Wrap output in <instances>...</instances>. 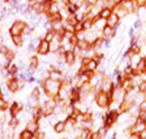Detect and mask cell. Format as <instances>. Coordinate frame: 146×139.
I'll return each mask as SVG.
<instances>
[{
	"instance_id": "obj_1",
	"label": "cell",
	"mask_w": 146,
	"mask_h": 139,
	"mask_svg": "<svg viewBox=\"0 0 146 139\" xmlns=\"http://www.w3.org/2000/svg\"><path fill=\"white\" fill-rule=\"evenodd\" d=\"M43 88V92L48 97H54L59 94V90L61 87V81H56V79H52V78H46L44 81L40 83Z\"/></svg>"
},
{
	"instance_id": "obj_2",
	"label": "cell",
	"mask_w": 146,
	"mask_h": 139,
	"mask_svg": "<svg viewBox=\"0 0 146 139\" xmlns=\"http://www.w3.org/2000/svg\"><path fill=\"white\" fill-rule=\"evenodd\" d=\"M94 101L95 105H98L100 109H108L110 103H111V96H110L108 91L104 90H97L94 94Z\"/></svg>"
},
{
	"instance_id": "obj_3",
	"label": "cell",
	"mask_w": 146,
	"mask_h": 139,
	"mask_svg": "<svg viewBox=\"0 0 146 139\" xmlns=\"http://www.w3.org/2000/svg\"><path fill=\"white\" fill-rule=\"evenodd\" d=\"M26 22L22 21V20H16L11 27H9V35H18V34H22L24 27L26 26Z\"/></svg>"
},
{
	"instance_id": "obj_4",
	"label": "cell",
	"mask_w": 146,
	"mask_h": 139,
	"mask_svg": "<svg viewBox=\"0 0 146 139\" xmlns=\"http://www.w3.org/2000/svg\"><path fill=\"white\" fill-rule=\"evenodd\" d=\"M5 86H7V90L11 92V94H16L18 90H20V86H18V82L16 77H12L5 81Z\"/></svg>"
},
{
	"instance_id": "obj_5",
	"label": "cell",
	"mask_w": 146,
	"mask_h": 139,
	"mask_svg": "<svg viewBox=\"0 0 146 139\" xmlns=\"http://www.w3.org/2000/svg\"><path fill=\"white\" fill-rule=\"evenodd\" d=\"M22 109H24V105L21 103H18V101H12L11 105L8 108V113L11 116H20L22 112Z\"/></svg>"
},
{
	"instance_id": "obj_6",
	"label": "cell",
	"mask_w": 146,
	"mask_h": 139,
	"mask_svg": "<svg viewBox=\"0 0 146 139\" xmlns=\"http://www.w3.org/2000/svg\"><path fill=\"white\" fill-rule=\"evenodd\" d=\"M36 53L40 55V56H47L50 53V42H47V40H44L42 38L38 48H36Z\"/></svg>"
},
{
	"instance_id": "obj_7",
	"label": "cell",
	"mask_w": 146,
	"mask_h": 139,
	"mask_svg": "<svg viewBox=\"0 0 146 139\" xmlns=\"http://www.w3.org/2000/svg\"><path fill=\"white\" fill-rule=\"evenodd\" d=\"M100 34H102V36H103L104 39H112L113 36L116 35V29H115V27H112V26L106 25V26L102 29Z\"/></svg>"
},
{
	"instance_id": "obj_8",
	"label": "cell",
	"mask_w": 146,
	"mask_h": 139,
	"mask_svg": "<svg viewBox=\"0 0 146 139\" xmlns=\"http://www.w3.org/2000/svg\"><path fill=\"white\" fill-rule=\"evenodd\" d=\"M25 129H26V130H29L31 134H35L36 131L40 129L39 122L35 121V120H33V118H30V120H27L26 124H25Z\"/></svg>"
},
{
	"instance_id": "obj_9",
	"label": "cell",
	"mask_w": 146,
	"mask_h": 139,
	"mask_svg": "<svg viewBox=\"0 0 146 139\" xmlns=\"http://www.w3.org/2000/svg\"><path fill=\"white\" fill-rule=\"evenodd\" d=\"M64 60H65V64H68L69 67H72L74 63H77V55L74 53L73 49H68L64 55Z\"/></svg>"
},
{
	"instance_id": "obj_10",
	"label": "cell",
	"mask_w": 146,
	"mask_h": 139,
	"mask_svg": "<svg viewBox=\"0 0 146 139\" xmlns=\"http://www.w3.org/2000/svg\"><path fill=\"white\" fill-rule=\"evenodd\" d=\"M106 21H107V25H108V26L115 27L116 30H117V27L120 26V17H119L115 12H112V14L110 16Z\"/></svg>"
},
{
	"instance_id": "obj_11",
	"label": "cell",
	"mask_w": 146,
	"mask_h": 139,
	"mask_svg": "<svg viewBox=\"0 0 146 139\" xmlns=\"http://www.w3.org/2000/svg\"><path fill=\"white\" fill-rule=\"evenodd\" d=\"M54 131L56 134H64L67 130V124H65V120H59L56 124L54 125Z\"/></svg>"
},
{
	"instance_id": "obj_12",
	"label": "cell",
	"mask_w": 146,
	"mask_h": 139,
	"mask_svg": "<svg viewBox=\"0 0 146 139\" xmlns=\"http://www.w3.org/2000/svg\"><path fill=\"white\" fill-rule=\"evenodd\" d=\"M29 63H27V65H29V68L33 70H36L38 68H39L40 65V61H39V57L36 56V55H31L30 57H29Z\"/></svg>"
},
{
	"instance_id": "obj_13",
	"label": "cell",
	"mask_w": 146,
	"mask_h": 139,
	"mask_svg": "<svg viewBox=\"0 0 146 139\" xmlns=\"http://www.w3.org/2000/svg\"><path fill=\"white\" fill-rule=\"evenodd\" d=\"M11 39H12V43L17 47V48H21L24 45V35L22 34H18V35H11Z\"/></svg>"
},
{
	"instance_id": "obj_14",
	"label": "cell",
	"mask_w": 146,
	"mask_h": 139,
	"mask_svg": "<svg viewBox=\"0 0 146 139\" xmlns=\"http://www.w3.org/2000/svg\"><path fill=\"white\" fill-rule=\"evenodd\" d=\"M59 12H60V4H59L56 0H54L46 14H54V13H59Z\"/></svg>"
},
{
	"instance_id": "obj_15",
	"label": "cell",
	"mask_w": 146,
	"mask_h": 139,
	"mask_svg": "<svg viewBox=\"0 0 146 139\" xmlns=\"http://www.w3.org/2000/svg\"><path fill=\"white\" fill-rule=\"evenodd\" d=\"M16 59V52L13 51V49L9 48V51L7 52L5 55H4V60H5V65H8V64L13 63Z\"/></svg>"
},
{
	"instance_id": "obj_16",
	"label": "cell",
	"mask_w": 146,
	"mask_h": 139,
	"mask_svg": "<svg viewBox=\"0 0 146 139\" xmlns=\"http://www.w3.org/2000/svg\"><path fill=\"white\" fill-rule=\"evenodd\" d=\"M47 20H48V21H51L52 24H54V22L63 21L64 17H63V14L59 12V13H54V14H47Z\"/></svg>"
},
{
	"instance_id": "obj_17",
	"label": "cell",
	"mask_w": 146,
	"mask_h": 139,
	"mask_svg": "<svg viewBox=\"0 0 146 139\" xmlns=\"http://www.w3.org/2000/svg\"><path fill=\"white\" fill-rule=\"evenodd\" d=\"M39 42H40V38H36V36L31 38L30 42H29V51H36L38 45H39Z\"/></svg>"
},
{
	"instance_id": "obj_18",
	"label": "cell",
	"mask_w": 146,
	"mask_h": 139,
	"mask_svg": "<svg viewBox=\"0 0 146 139\" xmlns=\"http://www.w3.org/2000/svg\"><path fill=\"white\" fill-rule=\"evenodd\" d=\"M60 45H61V42L59 39H56V38H55L52 42H50V52L56 53V51L60 48Z\"/></svg>"
},
{
	"instance_id": "obj_19",
	"label": "cell",
	"mask_w": 146,
	"mask_h": 139,
	"mask_svg": "<svg viewBox=\"0 0 146 139\" xmlns=\"http://www.w3.org/2000/svg\"><path fill=\"white\" fill-rule=\"evenodd\" d=\"M112 12H113L112 9H111V8H107V7H106V8H102V9H100L99 13H98V16H99L100 18H104V20H107L110 16L112 14Z\"/></svg>"
},
{
	"instance_id": "obj_20",
	"label": "cell",
	"mask_w": 146,
	"mask_h": 139,
	"mask_svg": "<svg viewBox=\"0 0 146 139\" xmlns=\"http://www.w3.org/2000/svg\"><path fill=\"white\" fill-rule=\"evenodd\" d=\"M98 67H99V63H98L95 59H90V61L86 64L85 69H86V70H97Z\"/></svg>"
},
{
	"instance_id": "obj_21",
	"label": "cell",
	"mask_w": 146,
	"mask_h": 139,
	"mask_svg": "<svg viewBox=\"0 0 146 139\" xmlns=\"http://www.w3.org/2000/svg\"><path fill=\"white\" fill-rule=\"evenodd\" d=\"M108 115H110V117H111V120L116 124V122L119 121V117H120L121 113L119 112V109H108Z\"/></svg>"
},
{
	"instance_id": "obj_22",
	"label": "cell",
	"mask_w": 146,
	"mask_h": 139,
	"mask_svg": "<svg viewBox=\"0 0 146 139\" xmlns=\"http://www.w3.org/2000/svg\"><path fill=\"white\" fill-rule=\"evenodd\" d=\"M82 24H84V30H90V29H93V25H94V22H93V18L86 17L85 20L82 21Z\"/></svg>"
},
{
	"instance_id": "obj_23",
	"label": "cell",
	"mask_w": 146,
	"mask_h": 139,
	"mask_svg": "<svg viewBox=\"0 0 146 139\" xmlns=\"http://www.w3.org/2000/svg\"><path fill=\"white\" fill-rule=\"evenodd\" d=\"M43 39L47 40V42H52V40L55 39V30L52 29V30H47L44 34V36H43Z\"/></svg>"
},
{
	"instance_id": "obj_24",
	"label": "cell",
	"mask_w": 146,
	"mask_h": 139,
	"mask_svg": "<svg viewBox=\"0 0 146 139\" xmlns=\"http://www.w3.org/2000/svg\"><path fill=\"white\" fill-rule=\"evenodd\" d=\"M65 8H67L68 13H76L77 11H78V4L72 3V1H70L68 5H65Z\"/></svg>"
},
{
	"instance_id": "obj_25",
	"label": "cell",
	"mask_w": 146,
	"mask_h": 139,
	"mask_svg": "<svg viewBox=\"0 0 146 139\" xmlns=\"http://www.w3.org/2000/svg\"><path fill=\"white\" fill-rule=\"evenodd\" d=\"M129 51H132L133 53H141V45L138 44V43H131V45H129Z\"/></svg>"
},
{
	"instance_id": "obj_26",
	"label": "cell",
	"mask_w": 146,
	"mask_h": 139,
	"mask_svg": "<svg viewBox=\"0 0 146 139\" xmlns=\"http://www.w3.org/2000/svg\"><path fill=\"white\" fill-rule=\"evenodd\" d=\"M33 135L34 134H31L29 130L24 129V130H21V133H20V139H30Z\"/></svg>"
},
{
	"instance_id": "obj_27",
	"label": "cell",
	"mask_w": 146,
	"mask_h": 139,
	"mask_svg": "<svg viewBox=\"0 0 146 139\" xmlns=\"http://www.w3.org/2000/svg\"><path fill=\"white\" fill-rule=\"evenodd\" d=\"M9 108V101H7L4 97H0V109L1 111H7Z\"/></svg>"
},
{
	"instance_id": "obj_28",
	"label": "cell",
	"mask_w": 146,
	"mask_h": 139,
	"mask_svg": "<svg viewBox=\"0 0 146 139\" xmlns=\"http://www.w3.org/2000/svg\"><path fill=\"white\" fill-rule=\"evenodd\" d=\"M90 139H103V136L100 135V133L98 130H93L91 131V134H90Z\"/></svg>"
},
{
	"instance_id": "obj_29",
	"label": "cell",
	"mask_w": 146,
	"mask_h": 139,
	"mask_svg": "<svg viewBox=\"0 0 146 139\" xmlns=\"http://www.w3.org/2000/svg\"><path fill=\"white\" fill-rule=\"evenodd\" d=\"M80 31H84V24H82V21H78L74 25V33H80Z\"/></svg>"
},
{
	"instance_id": "obj_30",
	"label": "cell",
	"mask_w": 146,
	"mask_h": 139,
	"mask_svg": "<svg viewBox=\"0 0 146 139\" xmlns=\"http://www.w3.org/2000/svg\"><path fill=\"white\" fill-rule=\"evenodd\" d=\"M137 91H140V92H145V91H146V81H145V79L141 82L140 85L137 86Z\"/></svg>"
},
{
	"instance_id": "obj_31",
	"label": "cell",
	"mask_w": 146,
	"mask_h": 139,
	"mask_svg": "<svg viewBox=\"0 0 146 139\" xmlns=\"http://www.w3.org/2000/svg\"><path fill=\"white\" fill-rule=\"evenodd\" d=\"M8 51H9V47H8V45L4 44V43H3V44H0V55H3V56H4V55H5Z\"/></svg>"
},
{
	"instance_id": "obj_32",
	"label": "cell",
	"mask_w": 146,
	"mask_h": 139,
	"mask_svg": "<svg viewBox=\"0 0 146 139\" xmlns=\"http://www.w3.org/2000/svg\"><path fill=\"white\" fill-rule=\"evenodd\" d=\"M141 25H142V21H141V18H138V20H136V21H134L133 27H134V29H137V30H140Z\"/></svg>"
},
{
	"instance_id": "obj_33",
	"label": "cell",
	"mask_w": 146,
	"mask_h": 139,
	"mask_svg": "<svg viewBox=\"0 0 146 139\" xmlns=\"http://www.w3.org/2000/svg\"><path fill=\"white\" fill-rule=\"evenodd\" d=\"M138 108H140V112H142V111H146V99L142 100V101L138 104Z\"/></svg>"
},
{
	"instance_id": "obj_34",
	"label": "cell",
	"mask_w": 146,
	"mask_h": 139,
	"mask_svg": "<svg viewBox=\"0 0 146 139\" xmlns=\"http://www.w3.org/2000/svg\"><path fill=\"white\" fill-rule=\"evenodd\" d=\"M138 118H141L143 122H146V111H142V112H140V115H138Z\"/></svg>"
},
{
	"instance_id": "obj_35",
	"label": "cell",
	"mask_w": 146,
	"mask_h": 139,
	"mask_svg": "<svg viewBox=\"0 0 146 139\" xmlns=\"http://www.w3.org/2000/svg\"><path fill=\"white\" fill-rule=\"evenodd\" d=\"M138 135H140L141 139H146V130H142L141 133H138Z\"/></svg>"
},
{
	"instance_id": "obj_36",
	"label": "cell",
	"mask_w": 146,
	"mask_h": 139,
	"mask_svg": "<svg viewBox=\"0 0 146 139\" xmlns=\"http://www.w3.org/2000/svg\"><path fill=\"white\" fill-rule=\"evenodd\" d=\"M85 1L89 4V5H94V4H97L98 0H85Z\"/></svg>"
},
{
	"instance_id": "obj_37",
	"label": "cell",
	"mask_w": 146,
	"mask_h": 139,
	"mask_svg": "<svg viewBox=\"0 0 146 139\" xmlns=\"http://www.w3.org/2000/svg\"><path fill=\"white\" fill-rule=\"evenodd\" d=\"M0 97H4V92H3V90H1V87H0Z\"/></svg>"
},
{
	"instance_id": "obj_38",
	"label": "cell",
	"mask_w": 146,
	"mask_h": 139,
	"mask_svg": "<svg viewBox=\"0 0 146 139\" xmlns=\"http://www.w3.org/2000/svg\"><path fill=\"white\" fill-rule=\"evenodd\" d=\"M3 43H4V38L0 35V44H3Z\"/></svg>"
},
{
	"instance_id": "obj_39",
	"label": "cell",
	"mask_w": 146,
	"mask_h": 139,
	"mask_svg": "<svg viewBox=\"0 0 146 139\" xmlns=\"http://www.w3.org/2000/svg\"><path fill=\"white\" fill-rule=\"evenodd\" d=\"M25 1H27V3H33V1H35V0H25Z\"/></svg>"
},
{
	"instance_id": "obj_40",
	"label": "cell",
	"mask_w": 146,
	"mask_h": 139,
	"mask_svg": "<svg viewBox=\"0 0 146 139\" xmlns=\"http://www.w3.org/2000/svg\"><path fill=\"white\" fill-rule=\"evenodd\" d=\"M30 139H38V138H36V135H35V134H34V135L33 136H31V138Z\"/></svg>"
},
{
	"instance_id": "obj_41",
	"label": "cell",
	"mask_w": 146,
	"mask_h": 139,
	"mask_svg": "<svg viewBox=\"0 0 146 139\" xmlns=\"http://www.w3.org/2000/svg\"><path fill=\"white\" fill-rule=\"evenodd\" d=\"M142 5H143V8L146 9V0H145V1H143V4H142Z\"/></svg>"
},
{
	"instance_id": "obj_42",
	"label": "cell",
	"mask_w": 146,
	"mask_h": 139,
	"mask_svg": "<svg viewBox=\"0 0 146 139\" xmlns=\"http://www.w3.org/2000/svg\"><path fill=\"white\" fill-rule=\"evenodd\" d=\"M142 59H143V61H145V64H146V56H143Z\"/></svg>"
},
{
	"instance_id": "obj_43",
	"label": "cell",
	"mask_w": 146,
	"mask_h": 139,
	"mask_svg": "<svg viewBox=\"0 0 146 139\" xmlns=\"http://www.w3.org/2000/svg\"><path fill=\"white\" fill-rule=\"evenodd\" d=\"M120 1H132V0H120Z\"/></svg>"
},
{
	"instance_id": "obj_44",
	"label": "cell",
	"mask_w": 146,
	"mask_h": 139,
	"mask_svg": "<svg viewBox=\"0 0 146 139\" xmlns=\"http://www.w3.org/2000/svg\"><path fill=\"white\" fill-rule=\"evenodd\" d=\"M145 44H146V34H145Z\"/></svg>"
},
{
	"instance_id": "obj_45",
	"label": "cell",
	"mask_w": 146,
	"mask_h": 139,
	"mask_svg": "<svg viewBox=\"0 0 146 139\" xmlns=\"http://www.w3.org/2000/svg\"><path fill=\"white\" fill-rule=\"evenodd\" d=\"M143 94H145V99H146V91H145V92H143Z\"/></svg>"
},
{
	"instance_id": "obj_46",
	"label": "cell",
	"mask_w": 146,
	"mask_h": 139,
	"mask_svg": "<svg viewBox=\"0 0 146 139\" xmlns=\"http://www.w3.org/2000/svg\"><path fill=\"white\" fill-rule=\"evenodd\" d=\"M145 130H146V129H145Z\"/></svg>"
}]
</instances>
